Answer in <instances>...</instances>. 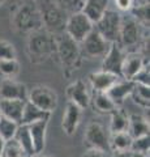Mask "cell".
Instances as JSON below:
<instances>
[{
  "label": "cell",
  "mask_w": 150,
  "mask_h": 157,
  "mask_svg": "<svg viewBox=\"0 0 150 157\" xmlns=\"http://www.w3.org/2000/svg\"><path fill=\"white\" fill-rule=\"evenodd\" d=\"M85 141L89 145V148H97L104 152H111L110 135L106 132L104 127L98 122H91L88 124L85 131Z\"/></svg>",
  "instance_id": "10"
},
{
  "label": "cell",
  "mask_w": 150,
  "mask_h": 157,
  "mask_svg": "<svg viewBox=\"0 0 150 157\" xmlns=\"http://www.w3.org/2000/svg\"><path fill=\"white\" fill-rule=\"evenodd\" d=\"M133 82L137 84H142V85H148L150 86V72H149V64H145L141 70H140L136 75L132 77Z\"/></svg>",
  "instance_id": "35"
},
{
  "label": "cell",
  "mask_w": 150,
  "mask_h": 157,
  "mask_svg": "<svg viewBox=\"0 0 150 157\" xmlns=\"http://www.w3.org/2000/svg\"><path fill=\"white\" fill-rule=\"evenodd\" d=\"M145 64H149V59L140 51L125 52L123 66H122V77L127 80H132V77L141 70Z\"/></svg>",
  "instance_id": "12"
},
{
  "label": "cell",
  "mask_w": 150,
  "mask_h": 157,
  "mask_svg": "<svg viewBox=\"0 0 150 157\" xmlns=\"http://www.w3.org/2000/svg\"><path fill=\"white\" fill-rule=\"evenodd\" d=\"M93 28H94V24L91 22L84 13L76 12V13H72L68 16L64 32L68 34L72 39H75L76 42L80 43L93 30Z\"/></svg>",
  "instance_id": "8"
},
{
  "label": "cell",
  "mask_w": 150,
  "mask_h": 157,
  "mask_svg": "<svg viewBox=\"0 0 150 157\" xmlns=\"http://www.w3.org/2000/svg\"><path fill=\"white\" fill-rule=\"evenodd\" d=\"M90 101H93L94 109L102 114H111L118 109V106L111 101V98L106 94V92H94V96L93 98H90Z\"/></svg>",
  "instance_id": "24"
},
{
  "label": "cell",
  "mask_w": 150,
  "mask_h": 157,
  "mask_svg": "<svg viewBox=\"0 0 150 157\" xmlns=\"http://www.w3.org/2000/svg\"><path fill=\"white\" fill-rule=\"evenodd\" d=\"M125 52L127 51H125L118 42L111 43L108 51L106 52V55L103 56L102 71L114 73V75L122 77V66H123Z\"/></svg>",
  "instance_id": "11"
},
{
  "label": "cell",
  "mask_w": 150,
  "mask_h": 157,
  "mask_svg": "<svg viewBox=\"0 0 150 157\" xmlns=\"http://www.w3.org/2000/svg\"><path fill=\"white\" fill-rule=\"evenodd\" d=\"M50 117H51V113H47L45 110L39 109V107H37L35 105H33L31 102H29L26 100L25 106H24V110H22L20 124H31L34 122L48 121Z\"/></svg>",
  "instance_id": "21"
},
{
  "label": "cell",
  "mask_w": 150,
  "mask_h": 157,
  "mask_svg": "<svg viewBox=\"0 0 150 157\" xmlns=\"http://www.w3.org/2000/svg\"><path fill=\"white\" fill-rule=\"evenodd\" d=\"M110 0H85V4L82 7L81 12L93 24L103 16V13L108 9Z\"/></svg>",
  "instance_id": "19"
},
{
  "label": "cell",
  "mask_w": 150,
  "mask_h": 157,
  "mask_svg": "<svg viewBox=\"0 0 150 157\" xmlns=\"http://www.w3.org/2000/svg\"><path fill=\"white\" fill-rule=\"evenodd\" d=\"M37 4L41 11L43 28L52 34L64 32L69 14L57 4L56 0H38Z\"/></svg>",
  "instance_id": "3"
},
{
  "label": "cell",
  "mask_w": 150,
  "mask_h": 157,
  "mask_svg": "<svg viewBox=\"0 0 150 157\" xmlns=\"http://www.w3.org/2000/svg\"><path fill=\"white\" fill-rule=\"evenodd\" d=\"M150 149V135L133 137L132 145H130V152H138V153L149 155Z\"/></svg>",
  "instance_id": "32"
},
{
  "label": "cell",
  "mask_w": 150,
  "mask_h": 157,
  "mask_svg": "<svg viewBox=\"0 0 150 157\" xmlns=\"http://www.w3.org/2000/svg\"><path fill=\"white\" fill-rule=\"evenodd\" d=\"M0 118H2V111H0Z\"/></svg>",
  "instance_id": "44"
},
{
  "label": "cell",
  "mask_w": 150,
  "mask_h": 157,
  "mask_svg": "<svg viewBox=\"0 0 150 157\" xmlns=\"http://www.w3.org/2000/svg\"><path fill=\"white\" fill-rule=\"evenodd\" d=\"M0 100H27V88L14 78H3L0 84Z\"/></svg>",
  "instance_id": "13"
},
{
  "label": "cell",
  "mask_w": 150,
  "mask_h": 157,
  "mask_svg": "<svg viewBox=\"0 0 150 157\" xmlns=\"http://www.w3.org/2000/svg\"><path fill=\"white\" fill-rule=\"evenodd\" d=\"M128 132L132 137H140L150 134L149 119L140 114H132L129 117Z\"/></svg>",
  "instance_id": "22"
},
{
  "label": "cell",
  "mask_w": 150,
  "mask_h": 157,
  "mask_svg": "<svg viewBox=\"0 0 150 157\" xmlns=\"http://www.w3.org/2000/svg\"><path fill=\"white\" fill-rule=\"evenodd\" d=\"M120 24H122V14L118 11L107 9L103 16L94 24V29L110 43L119 42Z\"/></svg>",
  "instance_id": "6"
},
{
  "label": "cell",
  "mask_w": 150,
  "mask_h": 157,
  "mask_svg": "<svg viewBox=\"0 0 150 157\" xmlns=\"http://www.w3.org/2000/svg\"><path fill=\"white\" fill-rule=\"evenodd\" d=\"M4 3H5V0H0V7H2Z\"/></svg>",
  "instance_id": "42"
},
{
  "label": "cell",
  "mask_w": 150,
  "mask_h": 157,
  "mask_svg": "<svg viewBox=\"0 0 150 157\" xmlns=\"http://www.w3.org/2000/svg\"><path fill=\"white\" fill-rule=\"evenodd\" d=\"M84 157H108V152H104L102 149H97V148H89L84 155Z\"/></svg>",
  "instance_id": "37"
},
{
  "label": "cell",
  "mask_w": 150,
  "mask_h": 157,
  "mask_svg": "<svg viewBox=\"0 0 150 157\" xmlns=\"http://www.w3.org/2000/svg\"><path fill=\"white\" fill-rule=\"evenodd\" d=\"M27 101L47 113L55 111L57 107V94L46 85H35L27 92Z\"/></svg>",
  "instance_id": "7"
},
{
  "label": "cell",
  "mask_w": 150,
  "mask_h": 157,
  "mask_svg": "<svg viewBox=\"0 0 150 157\" xmlns=\"http://www.w3.org/2000/svg\"><path fill=\"white\" fill-rule=\"evenodd\" d=\"M47 124L48 121H39V122H34L31 124H27L33 141V148H34L35 153H42L43 149H45Z\"/></svg>",
  "instance_id": "18"
},
{
  "label": "cell",
  "mask_w": 150,
  "mask_h": 157,
  "mask_svg": "<svg viewBox=\"0 0 150 157\" xmlns=\"http://www.w3.org/2000/svg\"><path fill=\"white\" fill-rule=\"evenodd\" d=\"M33 2H38V0H33Z\"/></svg>",
  "instance_id": "45"
},
{
  "label": "cell",
  "mask_w": 150,
  "mask_h": 157,
  "mask_svg": "<svg viewBox=\"0 0 150 157\" xmlns=\"http://www.w3.org/2000/svg\"><path fill=\"white\" fill-rule=\"evenodd\" d=\"M114 2L120 12H129L134 6V0H114Z\"/></svg>",
  "instance_id": "36"
},
{
  "label": "cell",
  "mask_w": 150,
  "mask_h": 157,
  "mask_svg": "<svg viewBox=\"0 0 150 157\" xmlns=\"http://www.w3.org/2000/svg\"><path fill=\"white\" fill-rule=\"evenodd\" d=\"M67 98H68V102L77 105L81 110L86 109L91 102L88 88L82 80H76L67 88Z\"/></svg>",
  "instance_id": "14"
},
{
  "label": "cell",
  "mask_w": 150,
  "mask_h": 157,
  "mask_svg": "<svg viewBox=\"0 0 150 157\" xmlns=\"http://www.w3.org/2000/svg\"><path fill=\"white\" fill-rule=\"evenodd\" d=\"M56 54L63 66L76 68L81 59L80 43L72 39L65 32H61L56 37Z\"/></svg>",
  "instance_id": "4"
},
{
  "label": "cell",
  "mask_w": 150,
  "mask_h": 157,
  "mask_svg": "<svg viewBox=\"0 0 150 157\" xmlns=\"http://www.w3.org/2000/svg\"><path fill=\"white\" fill-rule=\"evenodd\" d=\"M20 73V63L17 59L0 60V76L3 78H14Z\"/></svg>",
  "instance_id": "29"
},
{
  "label": "cell",
  "mask_w": 150,
  "mask_h": 157,
  "mask_svg": "<svg viewBox=\"0 0 150 157\" xmlns=\"http://www.w3.org/2000/svg\"><path fill=\"white\" fill-rule=\"evenodd\" d=\"M5 59H17V51L11 42L0 39V60Z\"/></svg>",
  "instance_id": "34"
},
{
  "label": "cell",
  "mask_w": 150,
  "mask_h": 157,
  "mask_svg": "<svg viewBox=\"0 0 150 157\" xmlns=\"http://www.w3.org/2000/svg\"><path fill=\"white\" fill-rule=\"evenodd\" d=\"M0 157H3V156H0Z\"/></svg>",
  "instance_id": "46"
},
{
  "label": "cell",
  "mask_w": 150,
  "mask_h": 157,
  "mask_svg": "<svg viewBox=\"0 0 150 157\" xmlns=\"http://www.w3.org/2000/svg\"><path fill=\"white\" fill-rule=\"evenodd\" d=\"M14 139H16L20 145L22 147V149L25 151V153L29 156H34L35 152L33 148V141H31V136L29 132V126L27 124H18L17 131L14 134Z\"/></svg>",
  "instance_id": "26"
},
{
  "label": "cell",
  "mask_w": 150,
  "mask_h": 157,
  "mask_svg": "<svg viewBox=\"0 0 150 157\" xmlns=\"http://www.w3.org/2000/svg\"><path fill=\"white\" fill-rule=\"evenodd\" d=\"M33 157H48V156H46V155H43V152H42V153H35L34 156H33Z\"/></svg>",
  "instance_id": "41"
},
{
  "label": "cell",
  "mask_w": 150,
  "mask_h": 157,
  "mask_svg": "<svg viewBox=\"0 0 150 157\" xmlns=\"http://www.w3.org/2000/svg\"><path fill=\"white\" fill-rule=\"evenodd\" d=\"M129 97H132V100L136 105L145 107V109H149V106H150V86L134 82Z\"/></svg>",
  "instance_id": "25"
},
{
  "label": "cell",
  "mask_w": 150,
  "mask_h": 157,
  "mask_svg": "<svg viewBox=\"0 0 150 157\" xmlns=\"http://www.w3.org/2000/svg\"><path fill=\"white\" fill-rule=\"evenodd\" d=\"M22 157H33V156H29V155H25V156H22Z\"/></svg>",
  "instance_id": "43"
},
{
  "label": "cell",
  "mask_w": 150,
  "mask_h": 157,
  "mask_svg": "<svg viewBox=\"0 0 150 157\" xmlns=\"http://www.w3.org/2000/svg\"><path fill=\"white\" fill-rule=\"evenodd\" d=\"M81 109L77 105L68 102L65 107V111L63 114V122H61V128L67 135H73L77 127L80 124L81 119Z\"/></svg>",
  "instance_id": "15"
},
{
  "label": "cell",
  "mask_w": 150,
  "mask_h": 157,
  "mask_svg": "<svg viewBox=\"0 0 150 157\" xmlns=\"http://www.w3.org/2000/svg\"><path fill=\"white\" fill-rule=\"evenodd\" d=\"M25 155H26L25 151L22 149V147L14 137H12V139H9V140H5L3 153H2L3 157H22Z\"/></svg>",
  "instance_id": "31"
},
{
  "label": "cell",
  "mask_w": 150,
  "mask_h": 157,
  "mask_svg": "<svg viewBox=\"0 0 150 157\" xmlns=\"http://www.w3.org/2000/svg\"><path fill=\"white\" fill-rule=\"evenodd\" d=\"M25 102L26 101H22V100H0V111H2V115L17 122L20 124Z\"/></svg>",
  "instance_id": "20"
},
{
  "label": "cell",
  "mask_w": 150,
  "mask_h": 157,
  "mask_svg": "<svg viewBox=\"0 0 150 157\" xmlns=\"http://www.w3.org/2000/svg\"><path fill=\"white\" fill-rule=\"evenodd\" d=\"M129 157H148V155H145V153H138V152H130Z\"/></svg>",
  "instance_id": "39"
},
{
  "label": "cell",
  "mask_w": 150,
  "mask_h": 157,
  "mask_svg": "<svg viewBox=\"0 0 150 157\" xmlns=\"http://www.w3.org/2000/svg\"><path fill=\"white\" fill-rule=\"evenodd\" d=\"M17 127H18L17 122L2 115V118H0V136H2L4 140H9V139H12V137H14Z\"/></svg>",
  "instance_id": "30"
},
{
  "label": "cell",
  "mask_w": 150,
  "mask_h": 157,
  "mask_svg": "<svg viewBox=\"0 0 150 157\" xmlns=\"http://www.w3.org/2000/svg\"><path fill=\"white\" fill-rule=\"evenodd\" d=\"M128 13L136 20L140 25L149 29V2L134 4L133 8Z\"/></svg>",
  "instance_id": "28"
},
{
  "label": "cell",
  "mask_w": 150,
  "mask_h": 157,
  "mask_svg": "<svg viewBox=\"0 0 150 157\" xmlns=\"http://www.w3.org/2000/svg\"><path fill=\"white\" fill-rule=\"evenodd\" d=\"M128 123H129V117L125 115L122 110L116 109L115 111L111 113L110 134L122 132V131H128Z\"/></svg>",
  "instance_id": "27"
},
{
  "label": "cell",
  "mask_w": 150,
  "mask_h": 157,
  "mask_svg": "<svg viewBox=\"0 0 150 157\" xmlns=\"http://www.w3.org/2000/svg\"><path fill=\"white\" fill-rule=\"evenodd\" d=\"M132 140H133V137L130 136V134L128 131L110 134V149L114 151V152L130 151Z\"/></svg>",
  "instance_id": "23"
},
{
  "label": "cell",
  "mask_w": 150,
  "mask_h": 157,
  "mask_svg": "<svg viewBox=\"0 0 150 157\" xmlns=\"http://www.w3.org/2000/svg\"><path fill=\"white\" fill-rule=\"evenodd\" d=\"M56 2L68 14L81 12L85 4V0H56Z\"/></svg>",
  "instance_id": "33"
},
{
  "label": "cell",
  "mask_w": 150,
  "mask_h": 157,
  "mask_svg": "<svg viewBox=\"0 0 150 157\" xmlns=\"http://www.w3.org/2000/svg\"><path fill=\"white\" fill-rule=\"evenodd\" d=\"M119 78H122V77L116 76L114 73L102 71V70L99 72H93L89 75V81L91 86H93L94 92H107Z\"/></svg>",
  "instance_id": "17"
},
{
  "label": "cell",
  "mask_w": 150,
  "mask_h": 157,
  "mask_svg": "<svg viewBox=\"0 0 150 157\" xmlns=\"http://www.w3.org/2000/svg\"><path fill=\"white\" fill-rule=\"evenodd\" d=\"M133 85H134V82L132 80H127V78L122 77L106 92V94L111 98V101H112L116 106H120L124 102L125 98L129 97Z\"/></svg>",
  "instance_id": "16"
},
{
  "label": "cell",
  "mask_w": 150,
  "mask_h": 157,
  "mask_svg": "<svg viewBox=\"0 0 150 157\" xmlns=\"http://www.w3.org/2000/svg\"><path fill=\"white\" fill-rule=\"evenodd\" d=\"M13 26L21 33H31L43 28L41 11L37 2L26 0L21 6H18L13 13Z\"/></svg>",
  "instance_id": "1"
},
{
  "label": "cell",
  "mask_w": 150,
  "mask_h": 157,
  "mask_svg": "<svg viewBox=\"0 0 150 157\" xmlns=\"http://www.w3.org/2000/svg\"><path fill=\"white\" fill-rule=\"evenodd\" d=\"M27 51L31 60H45L56 52V36L43 28L31 32L27 41Z\"/></svg>",
  "instance_id": "2"
},
{
  "label": "cell",
  "mask_w": 150,
  "mask_h": 157,
  "mask_svg": "<svg viewBox=\"0 0 150 157\" xmlns=\"http://www.w3.org/2000/svg\"><path fill=\"white\" fill-rule=\"evenodd\" d=\"M81 54H84L88 58H103L106 52L108 51L111 43L101 36V34L93 28L88 36L84 38V41L80 42Z\"/></svg>",
  "instance_id": "9"
},
{
  "label": "cell",
  "mask_w": 150,
  "mask_h": 157,
  "mask_svg": "<svg viewBox=\"0 0 150 157\" xmlns=\"http://www.w3.org/2000/svg\"><path fill=\"white\" fill-rule=\"evenodd\" d=\"M142 25L134 20L132 16H122V24H120V33H119V45L125 51H132V48L137 47L141 42L142 36Z\"/></svg>",
  "instance_id": "5"
},
{
  "label": "cell",
  "mask_w": 150,
  "mask_h": 157,
  "mask_svg": "<svg viewBox=\"0 0 150 157\" xmlns=\"http://www.w3.org/2000/svg\"><path fill=\"white\" fill-rule=\"evenodd\" d=\"M4 144H5V140L3 139L2 136H0V156L3 153V148H4Z\"/></svg>",
  "instance_id": "40"
},
{
  "label": "cell",
  "mask_w": 150,
  "mask_h": 157,
  "mask_svg": "<svg viewBox=\"0 0 150 157\" xmlns=\"http://www.w3.org/2000/svg\"><path fill=\"white\" fill-rule=\"evenodd\" d=\"M130 151H124V152H114L111 157H129Z\"/></svg>",
  "instance_id": "38"
}]
</instances>
